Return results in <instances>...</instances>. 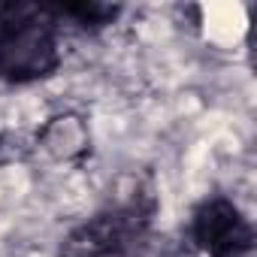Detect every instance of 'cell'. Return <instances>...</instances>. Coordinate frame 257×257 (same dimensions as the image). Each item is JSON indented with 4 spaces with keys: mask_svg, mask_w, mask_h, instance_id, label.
<instances>
[{
    "mask_svg": "<svg viewBox=\"0 0 257 257\" xmlns=\"http://www.w3.org/2000/svg\"><path fill=\"white\" fill-rule=\"evenodd\" d=\"M61 64L49 7L0 4V79L28 85L52 76Z\"/></svg>",
    "mask_w": 257,
    "mask_h": 257,
    "instance_id": "1",
    "label": "cell"
},
{
    "mask_svg": "<svg viewBox=\"0 0 257 257\" xmlns=\"http://www.w3.org/2000/svg\"><path fill=\"white\" fill-rule=\"evenodd\" d=\"M152 212L140 206V200L106 209L94 215L91 221L79 224L61 245V257H121L127 251H134L146 230Z\"/></svg>",
    "mask_w": 257,
    "mask_h": 257,
    "instance_id": "2",
    "label": "cell"
},
{
    "mask_svg": "<svg viewBox=\"0 0 257 257\" xmlns=\"http://www.w3.org/2000/svg\"><path fill=\"white\" fill-rule=\"evenodd\" d=\"M191 239L209 257H245L254 233L248 218L230 200H206L191 218Z\"/></svg>",
    "mask_w": 257,
    "mask_h": 257,
    "instance_id": "3",
    "label": "cell"
},
{
    "mask_svg": "<svg viewBox=\"0 0 257 257\" xmlns=\"http://www.w3.org/2000/svg\"><path fill=\"white\" fill-rule=\"evenodd\" d=\"M52 16L73 19L82 28H103L118 16V7H109V4H67V7H55Z\"/></svg>",
    "mask_w": 257,
    "mask_h": 257,
    "instance_id": "4",
    "label": "cell"
}]
</instances>
